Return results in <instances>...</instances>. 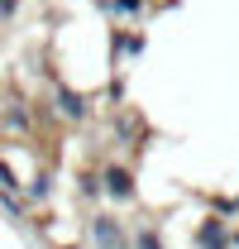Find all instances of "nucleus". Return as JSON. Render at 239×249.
<instances>
[{"label":"nucleus","instance_id":"nucleus-1","mask_svg":"<svg viewBox=\"0 0 239 249\" xmlns=\"http://www.w3.org/2000/svg\"><path fill=\"white\" fill-rule=\"evenodd\" d=\"M86 245H91V249H129L124 220L110 216V211H96V216L86 220Z\"/></svg>","mask_w":239,"mask_h":249},{"label":"nucleus","instance_id":"nucleus-2","mask_svg":"<svg viewBox=\"0 0 239 249\" xmlns=\"http://www.w3.org/2000/svg\"><path fill=\"white\" fill-rule=\"evenodd\" d=\"M101 192H105L110 201H134V196H139L134 168H124V163H101Z\"/></svg>","mask_w":239,"mask_h":249},{"label":"nucleus","instance_id":"nucleus-3","mask_svg":"<svg viewBox=\"0 0 239 249\" xmlns=\"http://www.w3.org/2000/svg\"><path fill=\"white\" fill-rule=\"evenodd\" d=\"M53 106H58V115H62V120H72V124H82V120L91 115L86 96H82V91H72V87H62V82L53 87Z\"/></svg>","mask_w":239,"mask_h":249},{"label":"nucleus","instance_id":"nucleus-4","mask_svg":"<svg viewBox=\"0 0 239 249\" xmlns=\"http://www.w3.org/2000/svg\"><path fill=\"white\" fill-rule=\"evenodd\" d=\"M196 249H230V220L210 211V216L196 225Z\"/></svg>","mask_w":239,"mask_h":249},{"label":"nucleus","instance_id":"nucleus-5","mask_svg":"<svg viewBox=\"0 0 239 249\" xmlns=\"http://www.w3.org/2000/svg\"><path fill=\"white\" fill-rule=\"evenodd\" d=\"M0 120H5V129H15V134H29V124H34V120H29V106H24V101H10Z\"/></svg>","mask_w":239,"mask_h":249},{"label":"nucleus","instance_id":"nucleus-6","mask_svg":"<svg viewBox=\"0 0 239 249\" xmlns=\"http://www.w3.org/2000/svg\"><path fill=\"white\" fill-rule=\"evenodd\" d=\"M129 249H168V245H163V235H158L153 225H139V230L129 235Z\"/></svg>","mask_w":239,"mask_h":249},{"label":"nucleus","instance_id":"nucleus-7","mask_svg":"<svg viewBox=\"0 0 239 249\" xmlns=\"http://www.w3.org/2000/svg\"><path fill=\"white\" fill-rule=\"evenodd\" d=\"M24 196H29V201H48V196H53V178H48V173H34V182L24 187Z\"/></svg>","mask_w":239,"mask_h":249},{"label":"nucleus","instance_id":"nucleus-8","mask_svg":"<svg viewBox=\"0 0 239 249\" xmlns=\"http://www.w3.org/2000/svg\"><path fill=\"white\" fill-rule=\"evenodd\" d=\"M19 178H15V168H10V163H5V158H0V192H5V196H19Z\"/></svg>","mask_w":239,"mask_h":249},{"label":"nucleus","instance_id":"nucleus-9","mask_svg":"<svg viewBox=\"0 0 239 249\" xmlns=\"http://www.w3.org/2000/svg\"><path fill=\"white\" fill-rule=\"evenodd\" d=\"M19 10H24V0H0V29H5V24H15V19H19Z\"/></svg>","mask_w":239,"mask_h":249},{"label":"nucleus","instance_id":"nucleus-10","mask_svg":"<svg viewBox=\"0 0 239 249\" xmlns=\"http://www.w3.org/2000/svg\"><path fill=\"white\" fill-rule=\"evenodd\" d=\"M215 216H239V196H215Z\"/></svg>","mask_w":239,"mask_h":249},{"label":"nucleus","instance_id":"nucleus-11","mask_svg":"<svg viewBox=\"0 0 239 249\" xmlns=\"http://www.w3.org/2000/svg\"><path fill=\"white\" fill-rule=\"evenodd\" d=\"M105 5H110V10H124V15H139V10H144V0H105Z\"/></svg>","mask_w":239,"mask_h":249},{"label":"nucleus","instance_id":"nucleus-12","mask_svg":"<svg viewBox=\"0 0 239 249\" xmlns=\"http://www.w3.org/2000/svg\"><path fill=\"white\" fill-rule=\"evenodd\" d=\"M230 245H235V249H239V235H235V240H230Z\"/></svg>","mask_w":239,"mask_h":249},{"label":"nucleus","instance_id":"nucleus-13","mask_svg":"<svg viewBox=\"0 0 239 249\" xmlns=\"http://www.w3.org/2000/svg\"><path fill=\"white\" fill-rule=\"evenodd\" d=\"M62 249H82V245H62Z\"/></svg>","mask_w":239,"mask_h":249}]
</instances>
